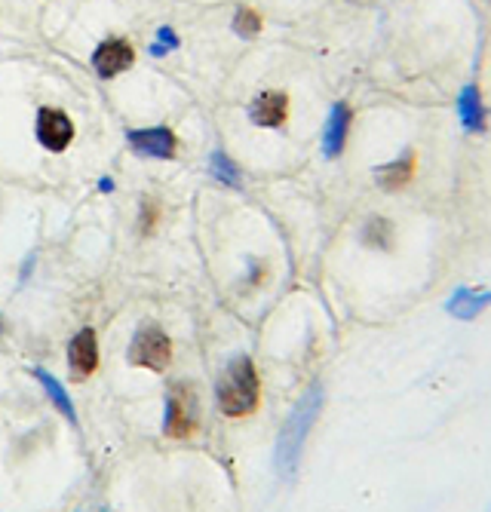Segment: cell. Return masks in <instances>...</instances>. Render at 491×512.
<instances>
[{"label":"cell","mask_w":491,"mask_h":512,"mask_svg":"<svg viewBox=\"0 0 491 512\" xmlns=\"http://www.w3.org/2000/svg\"><path fill=\"white\" fill-rule=\"evenodd\" d=\"M350 120H353V111L347 102H338L332 105L329 111V120H326V129H323V154L329 160H335L344 145H347V132H350Z\"/></svg>","instance_id":"obj_11"},{"label":"cell","mask_w":491,"mask_h":512,"mask_svg":"<svg viewBox=\"0 0 491 512\" xmlns=\"http://www.w3.org/2000/svg\"><path fill=\"white\" fill-rule=\"evenodd\" d=\"M0 332H4V325H0Z\"/></svg>","instance_id":"obj_19"},{"label":"cell","mask_w":491,"mask_h":512,"mask_svg":"<svg viewBox=\"0 0 491 512\" xmlns=\"http://www.w3.org/2000/svg\"><path fill=\"white\" fill-rule=\"evenodd\" d=\"M129 148L142 154V157H154V160H172L178 154V138L172 129L166 126H151V129H132L126 132Z\"/></svg>","instance_id":"obj_6"},{"label":"cell","mask_w":491,"mask_h":512,"mask_svg":"<svg viewBox=\"0 0 491 512\" xmlns=\"http://www.w3.org/2000/svg\"><path fill=\"white\" fill-rule=\"evenodd\" d=\"M37 142L53 154L65 151L74 142L71 117L59 108H40L37 111Z\"/></svg>","instance_id":"obj_5"},{"label":"cell","mask_w":491,"mask_h":512,"mask_svg":"<svg viewBox=\"0 0 491 512\" xmlns=\"http://www.w3.org/2000/svg\"><path fill=\"white\" fill-rule=\"evenodd\" d=\"M458 120L473 135H482L488 129V108H485L482 92L473 80L461 89V96H458Z\"/></svg>","instance_id":"obj_10"},{"label":"cell","mask_w":491,"mask_h":512,"mask_svg":"<svg viewBox=\"0 0 491 512\" xmlns=\"http://www.w3.org/2000/svg\"><path fill=\"white\" fill-rule=\"evenodd\" d=\"M485 307H491V289H473V286L455 289L452 298L445 301V310L455 319H476Z\"/></svg>","instance_id":"obj_12"},{"label":"cell","mask_w":491,"mask_h":512,"mask_svg":"<svg viewBox=\"0 0 491 512\" xmlns=\"http://www.w3.org/2000/svg\"><path fill=\"white\" fill-rule=\"evenodd\" d=\"M126 356L132 365H142L151 371H166L169 359H172V341L160 325H142V329L132 335Z\"/></svg>","instance_id":"obj_4"},{"label":"cell","mask_w":491,"mask_h":512,"mask_svg":"<svg viewBox=\"0 0 491 512\" xmlns=\"http://www.w3.org/2000/svg\"><path fill=\"white\" fill-rule=\"evenodd\" d=\"M215 402H218V411L228 417H246L258 408L261 381H258L255 362L249 356L231 359L228 368L221 371L218 387H215Z\"/></svg>","instance_id":"obj_2"},{"label":"cell","mask_w":491,"mask_h":512,"mask_svg":"<svg viewBox=\"0 0 491 512\" xmlns=\"http://www.w3.org/2000/svg\"><path fill=\"white\" fill-rule=\"evenodd\" d=\"M363 240H366L369 246H375V249H387L390 240H393V227H390L384 218H372V221L366 224V230H363Z\"/></svg>","instance_id":"obj_15"},{"label":"cell","mask_w":491,"mask_h":512,"mask_svg":"<svg viewBox=\"0 0 491 512\" xmlns=\"http://www.w3.org/2000/svg\"><path fill=\"white\" fill-rule=\"evenodd\" d=\"M212 175H218L225 184H231V188L240 184V172L234 169V163L225 154H212Z\"/></svg>","instance_id":"obj_17"},{"label":"cell","mask_w":491,"mask_h":512,"mask_svg":"<svg viewBox=\"0 0 491 512\" xmlns=\"http://www.w3.org/2000/svg\"><path fill=\"white\" fill-rule=\"evenodd\" d=\"M68 362H71V375L80 378V381L89 378V375H96V368H99V338H96L93 329H80L71 338Z\"/></svg>","instance_id":"obj_8"},{"label":"cell","mask_w":491,"mask_h":512,"mask_svg":"<svg viewBox=\"0 0 491 512\" xmlns=\"http://www.w3.org/2000/svg\"><path fill=\"white\" fill-rule=\"evenodd\" d=\"M234 31L240 34V37H255L258 31H261V16L255 13V10H249V7H240L237 10V16H234Z\"/></svg>","instance_id":"obj_16"},{"label":"cell","mask_w":491,"mask_h":512,"mask_svg":"<svg viewBox=\"0 0 491 512\" xmlns=\"http://www.w3.org/2000/svg\"><path fill=\"white\" fill-rule=\"evenodd\" d=\"M157 218H160V209H157V203H154V200H145V209H142V224H139L142 234H151V230L157 227Z\"/></svg>","instance_id":"obj_18"},{"label":"cell","mask_w":491,"mask_h":512,"mask_svg":"<svg viewBox=\"0 0 491 512\" xmlns=\"http://www.w3.org/2000/svg\"><path fill=\"white\" fill-rule=\"evenodd\" d=\"M412 175H415V151L412 148H406L396 160H390V163H384V166L375 169L378 184H381V188H387V191L403 188V184L412 181Z\"/></svg>","instance_id":"obj_13"},{"label":"cell","mask_w":491,"mask_h":512,"mask_svg":"<svg viewBox=\"0 0 491 512\" xmlns=\"http://www.w3.org/2000/svg\"><path fill=\"white\" fill-rule=\"evenodd\" d=\"M132 62H136V50H132V43L123 37H111V40L99 43V50L93 53V65H96L99 77H105V80L123 74L126 68H132Z\"/></svg>","instance_id":"obj_7"},{"label":"cell","mask_w":491,"mask_h":512,"mask_svg":"<svg viewBox=\"0 0 491 512\" xmlns=\"http://www.w3.org/2000/svg\"><path fill=\"white\" fill-rule=\"evenodd\" d=\"M200 424V405L197 390L188 381H175L166 393V417H163V433L172 439H188Z\"/></svg>","instance_id":"obj_3"},{"label":"cell","mask_w":491,"mask_h":512,"mask_svg":"<svg viewBox=\"0 0 491 512\" xmlns=\"http://www.w3.org/2000/svg\"><path fill=\"white\" fill-rule=\"evenodd\" d=\"M249 120L264 129H280L289 120V96L277 89L261 92V96H255V102L249 105Z\"/></svg>","instance_id":"obj_9"},{"label":"cell","mask_w":491,"mask_h":512,"mask_svg":"<svg viewBox=\"0 0 491 512\" xmlns=\"http://www.w3.org/2000/svg\"><path fill=\"white\" fill-rule=\"evenodd\" d=\"M320 408H323V387L314 384V387L304 390V396L295 402L292 414L286 417L280 442H277V470H280V476L295 473L301 451H304V442H307L310 430H314L317 417H320Z\"/></svg>","instance_id":"obj_1"},{"label":"cell","mask_w":491,"mask_h":512,"mask_svg":"<svg viewBox=\"0 0 491 512\" xmlns=\"http://www.w3.org/2000/svg\"><path fill=\"white\" fill-rule=\"evenodd\" d=\"M34 378L40 381V387H43V390H47V396L53 399V405H56V408H59V411L68 417L71 424H77V411H74V405H71V396L65 393V387H62V384H59V381L50 375V371H40V368L34 371Z\"/></svg>","instance_id":"obj_14"}]
</instances>
